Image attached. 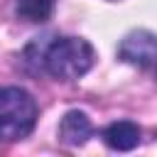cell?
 <instances>
[{
	"instance_id": "7",
	"label": "cell",
	"mask_w": 157,
	"mask_h": 157,
	"mask_svg": "<svg viewBox=\"0 0 157 157\" xmlns=\"http://www.w3.org/2000/svg\"><path fill=\"white\" fill-rule=\"evenodd\" d=\"M155 76H157V61H155Z\"/></svg>"
},
{
	"instance_id": "5",
	"label": "cell",
	"mask_w": 157,
	"mask_h": 157,
	"mask_svg": "<svg viewBox=\"0 0 157 157\" xmlns=\"http://www.w3.org/2000/svg\"><path fill=\"white\" fill-rule=\"evenodd\" d=\"M140 128L132 123V120H115L110 123L105 130H103V142L110 147V150H118V152H130L140 145Z\"/></svg>"
},
{
	"instance_id": "3",
	"label": "cell",
	"mask_w": 157,
	"mask_h": 157,
	"mask_svg": "<svg viewBox=\"0 0 157 157\" xmlns=\"http://www.w3.org/2000/svg\"><path fill=\"white\" fill-rule=\"evenodd\" d=\"M118 56L125 64H132L137 69H147L157 61V37L147 29H137L130 32L120 47H118Z\"/></svg>"
},
{
	"instance_id": "6",
	"label": "cell",
	"mask_w": 157,
	"mask_h": 157,
	"mask_svg": "<svg viewBox=\"0 0 157 157\" xmlns=\"http://www.w3.org/2000/svg\"><path fill=\"white\" fill-rule=\"evenodd\" d=\"M56 0H17V17L25 22H47L54 12Z\"/></svg>"
},
{
	"instance_id": "4",
	"label": "cell",
	"mask_w": 157,
	"mask_h": 157,
	"mask_svg": "<svg viewBox=\"0 0 157 157\" xmlns=\"http://www.w3.org/2000/svg\"><path fill=\"white\" fill-rule=\"evenodd\" d=\"M93 135V125L83 110H69L59 123V140L69 147H81Z\"/></svg>"
},
{
	"instance_id": "1",
	"label": "cell",
	"mask_w": 157,
	"mask_h": 157,
	"mask_svg": "<svg viewBox=\"0 0 157 157\" xmlns=\"http://www.w3.org/2000/svg\"><path fill=\"white\" fill-rule=\"evenodd\" d=\"M32 71H44L56 81H76L86 76L96 61L93 47L81 37H37L25 49Z\"/></svg>"
},
{
	"instance_id": "2",
	"label": "cell",
	"mask_w": 157,
	"mask_h": 157,
	"mask_svg": "<svg viewBox=\"0 0 157 157\" xmlns=\"http://www.w3.org/2000/svg\"><path fill=\"white\" fill-rule=\"evenodd\" d=\"M37 123L34 98L17 86L0 88V142H15L27 137Z\"/></svg>"
}]
</instances>
